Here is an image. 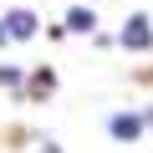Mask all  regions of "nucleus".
<instances>
[{"label":"nucleus","instance_id":"nucleus-6","mask_svg":"<svg viewBox=\"0 0 153 153\" xmlns=\"http://www.w3.org/2000/svg\"><path fill=\"white\" fill-rule=\"evenodd\" d=\"M31 87H36V92H51V87H56V76H51V71H36V82H31Z\"/></svg>","mask_w":153,"mask_h":153},{"label":"nucleus","instance_id":"nucleus-7","mask_svg":"<svg viewBox=\"0 0 153 153\" xmlns=\"http://www.w3.org/2000/svg\"><path fill=\"white\" fill-rule=\"evenodd\" d=\"M5 41H16V36H10V26H5V21H0V46H5Z\"/></svg>","mask_w":153,"mask_h":153},{"label":"nucleus","instance_id":"nucleus-5","mask_svg":"<svg viewBox=\"0 0 153 153\" xmlns=\"http://www.w3.org/2000/svg\"><path fill=\"white\" fill-rule=\"evenodd\" d=\"M0 87H21V66H0Z\"/></svg>","mask_w":153,"mask_h":153},{"label":"nucleus","instance_id":"nucleus-2","mask_svg":"<svg viewBox=\"0 0 153 153\" xmlns=\"http://www.w3.org/2000/svg\"><path fill=\"white\" fill-rule=\"evenodd\" d=\"M5 26H10V36H16V41L36 36V16H31V10H10V16H5Z\"/></svg>","mask_w":153,"mask_h":153},{"label":"nucleus","instance_id":"nucleus-1","mask_svg":"<svg viewBox=\"0 0 153 153\" xmlns=\"http://www.w3.org/2000/svg\"><path fill=\"white\" fill-rule=\"evenodd\" d=\"M123 46H128V51H148V46H153V31H148V16H133V21L123 26Z\"/></svg>","mask_w":153,"mask_h":153},{"label":"nucleus","instance_id":"nucleus-3","mask_svg":"<svg viewBox=\"0 0 153 153\" xmlns=\"http://www.w3.org/2000/svg\"><path fill=\"white\" fill-rule=\"evenodd\" d=\"M138 133H143V117H133V112L112 117V138H138Z\"/></svg>","mask_w":153,"mask_h":153},{"label":"nucleus","instance_id":"nucleus-4","mask_svg":"<svg viewBox=\"0 0 153 153\" xmlns=\"http://www.w3.org/2000/svg\"><path fill=\"white\" fill-rule=\"evenodd\" d=\"M92 26H97L92 10H71V16H66V31H92Z\"/></svg>","mask_w":153,"mask_h":153}]
</instances>
